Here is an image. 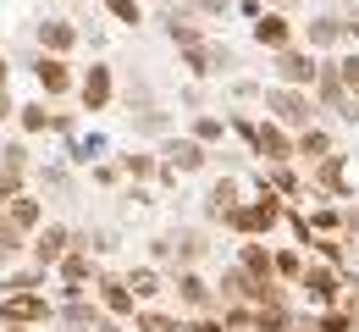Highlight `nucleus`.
Here are the masks:
<instances>
[{
	"mask_svg": "<svg viewBox=\"0 0 359 332\" xmlns=\"http://www.w3.org/2000/svg\"><path fill=\"white\" fill-rule=\"evenodd\" d=\"M222 222L232 227V233H271V227L282 222V199H276V194L266 189L260 199H255V205H232Z\"/></svg>",
	"mask_w": 359,
	"mask_h": 332,
	"instance_id": "f257e3e1",
	"label": "nucleus"
},
{
	"mask_svg": "<svg viewBox=\"0 0 359 332\" xmlns=\"http://www.w3.org/2000/svg\"><path fill=\"white\" fill-rule=\"evenodd\" d=\"M55 305H50L39 288H17V293H0V321H17V327H34V321H50Z\"/></svg>",
	"mask_w": 359,
	"mask_h": 332,
	"instance_id": "f03ea898",
	"label": "nucleus"
},
{
	"mask_svg": "<svg viewBox=\"0 0 359 332\" xmlns=\"http://www.w3.org/2000/svg\"><path fill=\"white\" fill-rule=\"evenodd\" d=\"M55 272H61V293H67V299L89 293V283L100 277V272H94V260H89V249H67V255L55 260Z\"/></svg>",
	"mask_w": 359,
	"mask_h": 332,
	"instance_id": "7ed1b4c3",
	"label": "nucleus"
},
{
	"mask_svg": "<svg viewBox=\"0 0 359 332\" xmlns=\"http://www.w3.org/2000/svg\"><path fill=\"white\" fill-rule=\"evenodd\" d=\"M266 105L276 111L282 128H310V95H304V89H287V84H282V89H266Z\"/></svg>",
	"mask_w": 359,
	"mask_h": 332,
	"instance_id": "20e7f679",
	"label": "nucleus"
},
{
	"mask_svg": "<svg viewBox=\"0 0 359 332\" xmlns=\"http://www.w3.org/2000/svg\"><path fill=\"white\" fill-rule=\"evenodd\" d=\"M299 288L310 293L315 305H337V293H343V272H337V266H304V272H299Z\"/></svg>",
	"mask_w": 359,
	"mask_h": 332,
	"instance_id": "39448f33",
	"label": "nucleus"
},
{
	"mask_svg": "<svg viewBox=\"0 0 359 332\" xmlns=\"http://www.w3.org/2000/svg\"><path fill=\"white\" fill-rule=\"evenodd\" d=\"M276 78H282L287 89H310V84H315V61H310V50L282 45V55H276Z\"/></svg>",
	"mask_w": 359,
	"mask_h": 332,
	"instance_id": "423d86ee",
	"label": "nucleus"
},
{
	"mask_svg": "<svg viewBox=\"0 0 359 332\" xmlns=\"http://www.w3.org/2000/svg\"><path fill=\"white\" fill-rule=\"evenodd\" d=\"M315 84H320V100L337 111V117H348V122H359V105L348 100V89H343V78H337V67H315Z\"/></svg>",
	"mask_w": 359,
	"mask_h": 332,
	"instance_id": "0eeeda50",
	"label": "nucleus"
},
{
	"mask_svg": "<svg viewBox=\"0 0 359 332\" xmlns=\"http://www.w3.org/2000/svg\"><path fill=\"white\" fill-rule=\"evenodd\" d=\"M161 155H166V166H161L166 178H177V172H199V166H205V144H199V139H172Z\"/></svg>",
	"mask_w": 359,
	"mask_h": 332,
	"instance_id": "6e6552de",
	"label": "nucleus"
},
{
	"mask_svg": "<svg viewBox=\"0 0 359 332\" xmlns=\"http://www.w3.org/2000/svg\"><path fill=\"white\" fill-rule=\"evenodd\" d=\"M67 249H72V233H67L61 222H50L45 233L34 238V266H39V272H50V266H55V260H61Z\"/></svg>",
	"mask_w": 359,
	"mask_h": 332,
	"instance_id": "1a4fd4ad",
	"label": "nucleus"
},
{
	"mask_svg": "<svg viewBox=\"0 0 359 332\" xmlns=\"http://www.w3.org/2000/svg\"><path fill=\"white\" fill-rule=\"evenodd\" d=\"M6 222H11L17 233H34V227L45 222V205H39L34 194L22 189V194H11V199H6Z\"/></svg>",
	"mask_w": 359,
	"mask_h": 332,
	"instance_id": "9d476101",
	"label": "nucleus"
},
{
	"mask_svg": "<svg viewBox=\"0 0 359 332\" xmlns=\"http://www.w3.org/2000/svg\"><path fill=\"white\" fill-rule=\"evenodd\" d=\"M34 72H39V89H45L50 100H55V95H67V89H72V67H67V55H50V50H45Z\"/></svg>",
	"mask_w": 359,
	"mask_h": 332,
	"instance_id": "9b49d317",
	"label": "nucleus"
},
{
	"mask_svg": "<svg viewBox=\"0 0 359 332\" xmlns=\"http://www.w3.org/2000/svg\"><path fill=\"white\" fill-rule=\"evenodd\" d=\"M78 95H83V111H105L111 105V67H89Z\"/></svg>",
	"mask_w": 359,
	"mask_h": 332,
	"instance_id": "f8f14e48",
	"label": "nucleus"
},
{
	"mask_svg": "<svg viewBox=\"0 0 359 332\" xmlns=\"http://www.w3.org/2000/svg\"><path fill=\"white\" fill-rule=\"evenodd\" d=\"M94 288H100V305H105L111 316H128V321H133V288L122 283V277H94Z\"/></svg>",
	"mask_w": 359,
	"mask_h": 332,
	"instance_id": "ddd939ff",
	"label": "nucleus"
},
{
	"mask_svg": "<svg viewBox=\"0 0 359 332\" xmlns=\"http://www.w3.org/2000/svg\"><path fill=\"white\" fill-rule=\"evenodd\" d=\"M72 45H78V28H72L67 17H50V22H39V50H50V55H67Z\"/></svg>",
	"mask_w": 359,
	"mask_h": 332,
	"instance_id": "4468645a",
	"label": "nucleus"
},
{
	"mask_svg": "<svg viewBox=\"0 0 359 332\" xmlns=\"http://www.w3.org/2000/svg\"><path fill=\"white\" fill-rule=\"evenodd\" d=\"M182 55H188V67H194V72H199V78H210V72H222L226 61H232V55H226V50H216V45H205V39H194V45H182Z\"/></svg>",
	"mask_w": 359,
	"mask_h": 332,
	"instance_id": "2eb2a0df",
	"label": "nucleus"
},
{
	"mask_svg": "<svg viewBox=\"0 0 359 332\" xmlns=\"http://www.w3.org/2000/svg\"><path fill=\"white\" fill-rule=\"evenodd\" d=\"M315 183H320V189H326V194H343V189H348V161L326 150V155L315 161Z\"/></svg>",
	"mask_w": 359,
	"mask_h": 332,
	"instance_id": "dca6fc26",
	"label": "nucleus"
},
{
	"mask_svg": "<svg viewBox=\"0 0 359 332\" xmlns=\"http://www.w3.org/2000/svg\"><path fill=\"white\" fill-rule=\"evenodd\" d=\"M255 155H260V161H287V155H293V139L266 122V128H255Z\"/></svg>",
	"mask_w": 359,
	"mask_h": 332,
	"instance_id": "f3484780",
	"label": "nucleus"
},
{
	"mask_svg": "<svg viewBox=\"0 0 359 332\" xmlns=\"http://www.w3.org/2000/svg\"><path fill=\"white\" fill-rule=\"evenodd\" d=\"M255 45H266V50H282V45H293V28H287V17H255Z\"/></svg>",
	"mask_w": 359,
	"mask_h": 332,
	"instance_id": "a211bd4d",
	"label": "nucleus"
},
{
	"mask_svg": "<svg viewBox=\"0 0 359 332\" xmlns=\"http://www.w3.org/2000/svg\"><path fill=\"white\" fill-rule=\"evenodd\" d=\"M238 266H243L255 283H266V288H271V277H276V266H271L266 244H243V249H238Z\"/></svg>",
	"mask_w": 359,
	"mask_h": 332,
	"instance_id": "6ab92c4d",
	"label": "nucleus"
},
{
	"mask_svg": "<svg viewBox=\"0 0 359 332\" xmlns=\"http://www.w3.org/2000/svg\"><path fill=\"white\" fill-rule=\"evenodd\" d=\"M177 293H182V305H188V310H210V283H205V277L182 272V277H177Z\"/></svg>",
	"mask_w": 359,
	"mask_h": 332,
	"instance_id": "aec40b11",
	"label": "nucleus"
},
{
	"mask_svg": "<svg viewBox=\"0 0 359 332\" xmlns=\"http://www.w3.org/2000/svg\"><path fill=\"white\" fill-rule=\"evenodd\" d=\"M55 316H61V321H67L72 332L100 327V310H94V305H83V293H78V299H67V310H55Z\"/></svg>",
	"mask_w": 359,
	"mask_h": 332,
	"instance_id": "412c9836",
	"label": "nucleus"
},
{
	"mask_svg": "<svg viewBox=\"0 0 359 332\" xmlns=\"http://www.w3.org/2000/svg\"><path fill=\"white\" fill-rule=\"evenodd\" d=\"M122 283L133 288V299H149V293H161V272H155V266H133Z\"/></svg>",
	"mask_w": 359,
	"mask_h": 332,
	"instance_id": "4be33fe9",
	"label": "nucleus"
},
{
	"mask_svg": "<svg viewBox=\"0 0 359 332\" xmlns=\"http://www.w3.org/2000/svg\"><path fill=\"white\" fill-rule=\"evenodd\" d=\"M133 332H188L177 316H161V310H138L133 316Z\"/></svg>",
	"mask_w": 359,
	"mask_h": 332,
	"instance_id": "5701e85b",
	"label": "nucleus"
},
{
	"mask_svg": "<svg viewBox=\"0 0 359 332\" xmlns=\"http://www.w3.org/2000/svg\"><path fill=\"white\" fill-rule=\"evenodd\" d=\"M343 34H348L343 17H320V22H310V45H337Z\"/></svg>",
	"mask_w": 359,
	"mask_h": 332,
	"instance_id": "b1692460",
	"label": "nucleus"
},
{
	"mask_svg": "<svg viewBox=\"0 0 359 332\" xmlns=\"http://www.w3.org/2000/svg\"><path fill=\"white\" fill-rule=\"evenodd\" d=\"M100 6H105L116 22H128V28H138V22H144V6H138V0H100Z\"/></svg>",
	"mask_w": 359,
	"mask_h": 332,
	"instance_id": "393cba45",
	"label": "nucleus"
},
{
	"mask_svg": "<svg viewBox=\"0 0 359 332\" xmlns=\"http://www.w3.org/2000/svg\"><path fill=\"white\" fill-rule=\"evenodd\" d=\"M17 111H22V117H17V122H22V133H45V128H50L45 100H39V105H17Z\"/></svg>",
	"mask_w": 359,
	"mask_h": 332,
	"instance_id": "a878e982",
	"label": "nucleus"
},
{
	"mask_svg": "<svg viewBox=\"0 0 359 332\" xmlns=\"http://www.w3.org/2000/svg\"><path fill=\"white\" fill-rule=\"evenodd\" d=\"M326 150H332V139H326L320 128H304V133H299V155H310V161H320Z\"/></svg>",
	"mask_w": 359,
	"mask_h": 332,
	"instance_id": "bb28decb",
	"label": "nucleus"
},
{
	"mask_svg": "<svg viewBox=\"0 0 359 332\" xmlns=\"http://www.w3.org/2000/svg\"><path fill=\"white\" fill-rule=\"evenodd\" d=\"M232 205H238V183H232V178H222V183L210 189V211H216V216H226Z\"/></svg>",
	"mask_w": 359,
	"mask_h": 332,
	"instance_id": "cd10ccee",
	"label": "nucleus"
},
{
	"mask_svg": "<svg viewBox=\"0 0 359 332\" xmlns=\"http://www.w3.org/2000/svg\"><path fill=\"white\" fill-rule=\"evenodd\" d=\"M22 172H28V166H11V161L0 166V205H6L11 194H22Z\"/></svg>",
	"mask_w": 359,
	"mask_h": 332,
	"instance_id": "c85d7f7f",
	"label": "nucleus"
},
{
	"mask_svg": "<svg viewBox=\"0 0 359 332\" xmlns=\"http://www.w3.org/2000/svg\"><path fill=\"white\" fill-rule=\"evenodd\" d=\"M122 172L128 178H155L161 166H155V155H122Z\"/></svg>",
	"mask_w": 359,
	"mask_h": 332,
	"instance_id": "c756f323",
	"label": "nucleus"
},
{
	"mask_svg": "<svg viewBox=\"0 0 359 332\" xmlns=\"http://www.w3.org/2000/svg\"><path fill=\"white\" fill-rule=\"evenodd\" d=\"M271 189L276 194H299V172H287L282 161H271Z\"/></svg>",
	"mask_w": 359,
	"mask_h": 332,
	"instance_id": "7c9ffc66",
	"label": "nucleus"
},
{
	"mask_svg": "<svg viewBox=\"0 0 359 332\" xmlns=\"http://www.w3.org/2000/svg\"><path fill=\"white\" fill-rule=\"evenodd\" d=\"M337 78H343V89L359 100V55H348V61H337Z\"/></svg>",
	"mask_w": 359,
	"mask_h": 332,
	"instance_id": "2f4dec72",
	"label": "nucleus"
},
{
	"mask_svg": "<svg viewBox=\"0 0 359 332\" xmlns=\"http://www.w3.org/2000/svg\"><path fill=\"white\" fill-rule=\"evenodd\" d=\"M222 133H226V128L216 122V117H199V122H194V139H199V144H216Z\"/></svg>",
	"mask_w": 359,
	"mask_h": 332,
	"instance_id": "473e14b6",
	"label": "nucleus"
},
{
	"mask_svg": "<svg viewBox=\"0 0 359 332\" xmlns=\"http://www.w3.org/2000/svg\"><path fill=\"white\" fill-rule=\"evenodd\" d=\"M337 222H343L337 211H310V216H304V227H310V233H332Z\"/></svg>",
	"mask_w": 359,
	"mask_h": 332,
	"instance_id": "72a5a7b5",
	"label": "nucleus"
},
{
	"mask_svg": "<svg viewBox=\"0 0 359 332\" xmlns=\"http://www.w3.org/2000/svg\"><path fill=\"white\" fill-rule=\"evenodd\" d=\"M271 266H276V277H299V272H304L299 255H271Z\"/></svg>",
	"mask_w": 359,
	"mask_h": 332,
	"instance_id": "f704fd0d",
	"label": "nucleus"
},
{
	"mask_svg": "<svg viewBox=\"0 0 359 332\" xmlns=\"http://www.w3.org/2000/svg\"><path fill=\"white\" fill-rule=\"evenodd\" d=\"M315 332H354V316H343V310H337V316H320Z\"/></svg>",
	"mask_w": 359,
	"mask_h": 332,
	"instance_id": "c9c22d12",
	"label": "nucleus"
},
{
	"mask_svg": "<svg viewBox=\"0 0 359 332\" xmlns=\"http://www.w3.org/2000/svg\"><path fill=\"white\" fill-rule=\"evenodd\" d=\"M166 34H172V45H194V39H199V34H194V28H188V22H172V28H166Z\"/></svg>",
	"mask_w": 359,
	"mask_h": 332,
	"instance_id": "e433bc0d",
	"label": "nucleus"
},
{
	"mask_svg": "<svg viewBox=\"0 0 359 332\" xmlns=\"http://www.w3.org/2000/svg\"><path fill=\"white\" fill-rule=\"evenodd\" d=\"M11 111H17V105H11V95H6V89H0V122H6V117H11Z\"/></svg>",
	"mask_w": 359,
	"mask_h": 332,
	"instance_id": "4c0bfd02",
	"label": "nucleus"
},
{
	"mask_svg": "<svg viewBox=\"0 0 359 332\" xmlns=\"http://www.w3.org/2000/svg\"><path fill=\"white\" fill-rule=\"evenodd\" d=\"M199 11H226V0H194Z\"/></svg>",
	"mask_w": 359,
	"mask_h": 332,
	"instance_id": "58836bf2",
	"label": "nucleus"
},
{
	"mask_svg": "<svg viewBox=\"0 0 359 332\" xmlns=\"http://www.w3.org/2000/svg\"><path fill=\"white\" fill-rule=\"evenodd\" d=\"M6 78H11V61H6V55H0V89H6Z\"/></svg>",
	"mask_w": 359,
	"mask_h": 332,
	"instance_id": "ea45409f",
	"label": "nucleus"
},
{
	"mask_svg": "<svg viewBox=\"0 0 359 332\" xmlns=\"http://www.w3.org/2000/svg\"><path fill=\"white\" fill-rule=\"evenodd\" d=\"M188 332H222V327H216V321H199V327H188Z\"/></svg>",
	"mask_w": 359,
	"mask_h": 332,
	"instance_id": "a19ab883",
	"label": "nucleus"
},
{
	"mask_svg": "<svg viewBox=\"0 0 359 332\" xmlns=\"http://www.w3.org/2000/svg\"><path fill=\"white\" fill-rule=\"evenodd\" d=\"M348 28H354V39H359V17H354V22H348Z\"/></svg>",
	"mask_w": 359,
	"mask_h": 332,
	"instance_id": "79ce46f5",
	"label": "nucleus"
},
{
	"mask_svg": "<svg viewBox=\"0 0 359 332\" xmlns=\"http://www.w3.org/2000/svg\"><path fill=\"white\" fill-rule=\"evenodd\" d=\"M6 260H11V255H6V249H0V266H6Z\"/></svg>",
	"mask_w": 359,
	"mask_h": 332,
	"instance_id": "37998d69",
	"label": "nucleus"
},
{
	"mask_svg": "<svg viewBox=\"0 0 359 332\" xmlns=\"http://www.w3.org/2000/svg\"><path fill=\"white\" fill-rule=\"evenodd\" d=\"M276 6H299V0H276Z\"/></svg>",
	"mask_w": 359,
	"mask_h": 332,
	"instance_id": "c03bdc74",
	"label": "nucleus"
}]
</instances>
